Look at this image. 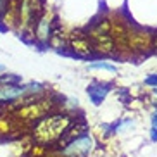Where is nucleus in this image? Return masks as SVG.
Listing matches in <instances>:
<instances>
[{"mask_svg": "<svg viewBox=\"0 0 157 157\" xmlns=\"http://www.w3.org/2000/svg\"><path fill=\"white\" fill-rule=\"evenodd\" d=\"M56 21H57V16L54 12L50 5L43 7L42 14L38 17L36 24H35V31H33V42L40 47H47L48 45V40L52 36V31H54V26H56Z\"/></svg>", "mask_w": 157, "mask_h": 157, "instance_id": "nucleus-6", "label": "nucleus"}, {"mask_svg": "<svg viewBox=\"0 0 157 157\" xmlns=\"http://www.w3.org/2000/svg\"><path fill=\"white\" fill-rule=\"evenodd\" d=\"M107 93H109V86L104 83H92L88 86V97L93 102V105H100L107 97Z\"/></svg>", "mask_w": 157, "mask_h": 157, "instance_id": "nucleus-9", "label": "nucleus"}, {"mask_svg": "<svg viewBox=\"0 0 157 157\" xmlns=\"http://www.w3.org/2000/svg\"><path fill=\"white\" fill-rule=\"evenodd\" d=\"M105 16H107V23H109V35H111L116 47V57L121 60L131 59L128 47H126V38H128V33L133 26V23L123 12H117V10H111Z\"/></svg>", "mask_w": 157, "mask_h": 157, "instance_id": "nucleus-3", "label": "nucleus"}, {"mask_svg": "<svg viewBox=\"0 0 157 157\" xmlns=\"http://www.w3.org/2000/svg\"><path fill=\"white\" fill-rule=\"evenodd\" d=\"M73 121H74L73 114H67V112L54 111L45 114L29 128L33 143H40V145H45V147L56 145Z\"/></svg>", "mask_w": 157, "mask_h": 157, "instance_id": "nucleus-1", "label": "nucleus"}, {"mask_svg": "<svg viewBox=\"0 0 157 157\" xmlns=\"http://www.w3.org/2000/svg\"><path fill=\"white\" fill-rule=\"evenodd\" d=\"M5 111H7V109H5V107H4V105H0V117H2V116H4V114H5Z\"/></svg>", "mask_w": 157, "mask_h": 157, "instance_id": "nucleus-18", "label": "nucleus"}, {"mask_svg": "<svg viewBox=\"0 0 157 157\" xmlns=\"http://www.w3.org/2000/svg\"><path fill=\"white\" fill-rule=\"evenodd\" d=\"M45 157H67V155L62 154L59 148H52V150H48V152L45 154Z\"/></svg>", "mask_w": 157, "mask_h": 157, "instance_id": "nucleus-13", "label": "nucleus"}, {"mask_svg": "<svg viewBox=\"0 0 157 157\" xmlns=\"http://www.w3.org/2000/svg\"><path fill=\"white\" fill-rule=\"evenodd\" d=\"M56 105H57L56 100L50 98L45 93V95H42V97H38L36 100L28 102V104H24V105H19V107L10 109V116H12V119H14L19 126L31 128L40 117H43V116L48 114V112L56 111Z\"/></svg>", "mask_w": 157, "mask_h": 157, "instance_id": "nucleus-2", "label": "nucleus"}, {"mask_svg": "<svg viewBox=\"0 0 157 157\" xmlns=\"http://www.w3.org/2000/svg\"><path fill=\"white\" fill-rule=\"evenodd\" d=\"M152 38L154 35L148 29L138 28V26H131L126 38V47H128L129 57L131 59H140L148 54H152Z\"/></svg>", "mask_w": 157, "mask_h": 157, "instance_id": "nucleus-5", "label": "nucleus"}, {"mask_svg": "<svg viewBox=\"0 0 157 157\" xmlns=\"http://www.w3.org/2000/svg\"><path fill=\"white\" fill-rule=\"evenodd\" d=\"M93 145H95L93 138L88 133H85L81 136H78V138L71 140L67 145H64L59 150L62 154H66L67 157H88V154L92 152Z\"/></svg>", "mask_w": 157, "mask_h": 157, "instance_id": "nucleus-8", "label": "nucleus"}, {"mask_svg": "<svg viewBox=\"0 0 157 157\" xmlns=\"http://www.w3.org/2000/svg\"><path fill=\"white\" fill-rule=\"evenodd\" d=\"M152 52L157 54V33L154 35V38H152Z\"/></svg>", "mask_w": 157, "mask_h": 157, "instance_id": "nucleus-17", "label": "nucleus"}, {"mask_svg": "<svg viewBox=\"0 0 157 157\" xmlns=\"http://www.w3.org/2000/svg\"><path fill=\"white\" fill-rule=\"evenodd\" d=\"M152 95H154V98H157V86H154V90H152Z\"/></svg>", "mask_w": 157, "mask_h": 157, "instance_id": "nucleus-19", "label": "nucleus"}, {"mask_svg": "<svg viewBox=\"0 0 157 157\" xmlns=\"http://www.w3.org/2000/svg\"><path fill=\"white\" fill-rule=\"evenodd\" d=\"M150 121H152V128H157V109L152 112V117H150Z\"/></svg>", "mask_w": 157, "mask_h": 157, "instance_id": "nucleus-15", "label": "nucleus"}, {"mask_svg": "<svg viewBox=\"0 0 157 157\" xmlns=\"http://www.w3.org/2000/svg\"><path fill=\"white\" fill-rule=\"evenodd\" d=\"M129 126H133V119H123L119 123V124L114 126V133H119V131H124L126 128H129Z\"/></svg>", "mask_w": 157, "mask_h": 157, "instance_id": "nucleus-11", "label": "nucleus"}, {"mask_svg": "<svg viewBox=\"0 0 157 157\" xmlns=\"http://www.w3.org/2000/svg\"><path fill=\"white\" fill-rule=\"evenodd\" d=\"M86 69H98V71H109V73L116 74L117 73V67L109 62H104V60H95V62H88Z\"/></svg>", "mask_w": 157, "mask_h": 157, "instance_id": "nucleus-10", "label": "nucleus"}, {"mask_svg": "<svg viewBox=\"0 0 157 157\" xmlns=\"http://www.w3.org/2000/svg\"><path fill=\"white\" fill-rule=\"evenodd\" d=\"M4 71H5V67H4V64H0V74L4 73Z\"/></svg>", "mask_w": 157, "mask_h": 157, "instance_id": "nucleus-20", "label": "nucleus"}, {"mask_svg": "<svg viewBox=\"0 0 157 157\" xmlns=\"http://www.w3.org/2000/svg\"><path fill=\"white\" fill-rule=\"evenodd\" d=\"M7 5H9V0H0V17L4 16L5 9H7Z\"/></svg>", "mask_w": 157, "mask_h": 157, "instance_id": "nucleus-14", "label": "nucleus"}, {"mask_svg": "<svg viewBox=\"0 0 157 157\" xmlns=\"http://www.w3.org/2000/svg\"><path fill=\"white\" fill-rule=\"evenodd\" d=\"M67 48L71 50L73 56L79 57V59H92V57L97 56V52H95L85 29H71Z\"/></svg>", "mask_w": 157, "mask_h": 157, "instance_id": "nucleus-7", "label": "nucleus"}, {"mask_svg": "<svg viewBox=\"0 0 157 157\" xmlns=\"http://www.w3.org/2000/svg\"><path fill=\"white\" fill-rule=\"evenodd\" d=\"M85 31H86L93 48L97 52V56L116 57V47H114V42H112L111 35H109V23H107L105 14L98 16Z\"/></svg>", "mask_w": 157, "mask_h": 157, "instance_id": "nucleus-4", "label": "nucleus"}, {"mask_svg": "<svg viewBox=\"0 0 157 157\" xmlns=\"http://www.w3.org/2000/svg\"><path fill=\"white\" fill-rule=\"evenodd\" d=\"M150 140H152V142H157V128L150 129Z\"/></svg>", "mask_w": 157, "mask_h": 157, "instance_id": "nucleus-16", "label": "nucleus"}, {"mask_svg": "<svg viewBox=\"0 0 157 157\" xmlns=\"http://www.w3.org/2000/svg\"><path fill=\"white\" fill-rule=\"evenodd\" d=\"M145 85L147 86H157V74H148L147 78H145Z\"/></svg>", "mask_w": 157, "mask_h": 157, "instance_id": "nucleus-12", "label": "nucleus"}]
</instances>
